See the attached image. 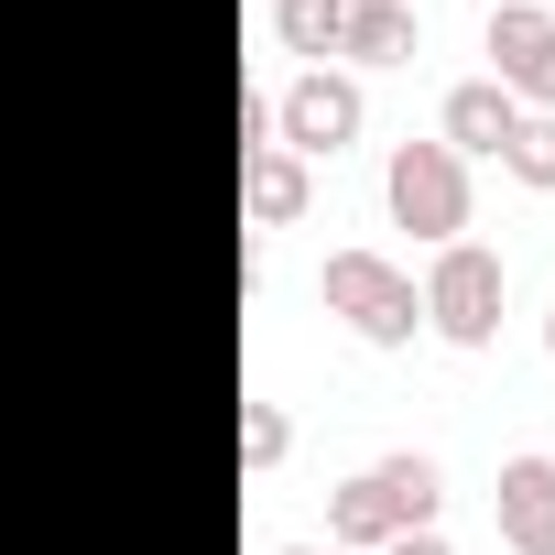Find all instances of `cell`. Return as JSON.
<instances>
[{
	"label": "cell",
	"instance_id": "obj_1",
	"mask_svg": "<svg viewBox=\"0 0 555 555\" xmlns=\"http://www.w3.org/2000/svg\"><path fill=\"white\" fill-rule=\"evenodd\" d=\"M436 501H447V468H436L425 447H392V457H371V468H349V479L327 490V544H392V533H425Z\"/></svg>",
	"mask_w": 555,
	"mask_h": 555
},
{
	"label": "cell",
	"instance_id": "obj_2",
	"mask_svg": "<svg viewBox=\"0 0 555 555\" xmlns=\"http://www.w3.org/2000/svg\"><path fill=\"white\" fill-rule=\"evenodd\" d=\"M317 306H327L349 338H371V349H403V338L425 327L414 272H403V261H382V250H327V272H317Z\"/></svg>",
	"mask_w": 555,
	"mask_h": 555
},
{
	"label": "cell",
	"instance_id": "obj_3",
	"mask_svg": "<svg viewBox=\"0 0 555 555\" xmlns=\"http://www.w3.org/2000/svg\"><path fill=\"white\" fill-rule=\"evenodd\" d=\"M414 295H425V327H436L447 349H490V338H501V250H490V240H447Z\"/></svg>",
	"mask_w": 555,
	"mask_h": 555
},
{
	"label": "cell",
	"instance_id": "obj_4",
	"mask_svg": "<svg viewBox=\"0 0 555 555\" xmlns=\"http://www.w3.org/2000/svg\"><path fill=\"white\" fill-rule=\"evenodd\" d=\"M382 207H392V229H414V240H468V164L447 153V142H403L392 164H382Z\"/></svg>",
	"mask_w": 555,
	"mask_h": 555
},
{
	"label": "cell",
	"instance_id": "obj_5",
	"mask_svg": "<svg viewBox=\"0 0 555 555\" xmlns=\"http://www.w3.org/2000/svg\"><path fill=\"white\" fill-rule=\"evenodd\" d=\"M479 55H490V88L512 109H555V12L544 0H490Z\"/></svg>",
	"mask_w": 555,
	"mask_h": 555
},
{
	"label": "cell",
	"instance_id": "obj_6",
	"mask_svg": "<svg viewBox=\"0 0 555 555\" xmlns=\"http://www.w3.org/2000/svg\"><path fill=\"white\" fill-rule=\"evenodd\" d=\"M360 120H371L360 77H327V66H306L284 99H272V142H284V153H306V164L349 153V142H360Z\"/></svg>",
	"mask_w": 555,
	"mask_h": 555
},
{
	"label": "cell",
	"instance_id": "obj_7",
	"mask_svg": "<svg viewBox=\"0 0 555 555\" xmlns=\"http://www.w3.org/2000/svg\"><path fill=\"white\" fill-rule=\"evenodd\" d=\"M490 522H501L512 555H555V457H501Z\"/></svg>",
	"mask_w": 555,
	"mask_h": 555
},
{
	"label": "cell",
	"instance_id": "obj_8",
	"mask_svg": "<svg viewBox=\"0 0 555 555\" xmlns=\"http://www.w3.org/2000/svg\"><path fill=\"white\" fill-rule=\"evenodd\" d=\"M240 207H250V229H295V218L317 207V164H306V153H284V142L240 153Z\"/></svg>",
	"mask_w": 555,
	"mask_h": 555
},
{
	"label": "cell",
	"instance_id": "obj_9",
	"mask_svg": "<svg viewBox=\"0 0 555 555\" xmlns=\"http://www.w3.org/2000/svg\"><path fill=\"white\" fill-rule=\"evenodd\" d=\"M425 23H414V0H349V23H338V55L349 66H414Z\"/></svg>",
	"mask_w": 555,
	"mask_h": 555
},
{
	"label": "cell",
	"instance_id": "obj_10",
	"mask_svg": "<svg viewBox=\"0 0 555 555\" xmlns=\"http://www.w3.org/2000/svg\"><path fill=\"white\" fill-rule=\"evenodd\" d=\"M512 120H522V109H512V99H501L490 77H457V88H447V131H436V142H447L457 164H468V153H490V164H501Z\"/></svg>",
	"mask_w": 555,
	"mask_h": 555
},
{
	"label": "cell",
	"instance_id": "obj_11",
	"mask_svg": "<svg viewBox=\"0 0 555 555\" xmlns=\"http://www.w3.org/2000/svg\"><path fill=\"white\" fill-rule=\"evenodd\" d=\"M338 23H349V0H272L284 55H338Z\"/></svg>",
	"mask_w": 555,
	"mask_h": 555
},
{
	"label": "cell",
	"instance_id": "obj_12",
	"mask_svg": "<svg viewBox=\"0 0 555 555\" xmlns=\"http://www.w3.org/2000/svg\"><path fill=\"white\" fill-rule=\"evenodd\" d=\"M501 164H512V185L555 196V109H522V120H512V142H501Z\"/></svg>",
	"mask_w": 555,
	"mask_h": 555
},
{
	"label": "cell",
	"instance_id": "obj_13",
	"mask_svg": "<svg viewBox=\"0 0 555 555\" xmlns=\"http://www.w3.org/2000/svg\"><path fill=\"white\" fill-rule=\"evenodd\" d=\"M284 447H295L284 403H240V468H250V479H261V468H284Z\"/></svg>",
	"mask_w": 555,
	"mask_h": 555
},
{
	"label": "cell",
	"instance_id": "obj_14",
	"mask_svg": "<svg viewBox=\"0 0 555 555\" xmlns=\"http://www.w3.org/2000/svg\"><path fill=\"white\" fill-rule=\"evenodd\" d=\"M382 555H457V544H447V533H436V522H425V533H392V544H382Z\"/></svg>",
	"mask_w": 555,
	"mask_h": 555
},
{
	"label": "cell",
	"instance_id": "obj_15",
	"mask_svg": "<svg viewBox=\"0 0 555 555\" xmlns=\"http://www.w3.org/2000/svg\"><path fill=\"white\" fill-rule=\"evenodd\" d=\"M272 555H327V544H272Z\"/></svg>",
	"mask_w": 555,
	"mask_h": 555
},
{
	"label": "cell",
	"instance_id": "obj_16",
	"mask_svg": "<svg viewBox=\"0 0 555 555\" xmlns=\"http://www.w3.org/2000/svg\"><path fill=\"white\" fill-rule=\"evenodd\" d=\"M544 349H555V317H544Z\"/></svg>",
	"mask_w": 555,
	"mask_h": 555
}]
</instances>
